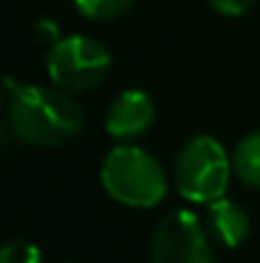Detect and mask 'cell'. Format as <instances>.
<instances>
[{"label":"cell","instance_id":"6da1fadb","mask_svg":"<svg viewBox=\"0 0 260 263\" xmlns=\"http://www.w3.org/2000/svg\"><path fill=\"white\" fill-rule=\"evenodd\" d=\"M8 89V128L28 146L54 148L69 143L85 123L82 105L72 92L46 85H18L10 77Z\"/></svg>","mask_w":260,"mask_h":263},{"label":"cell","instance_id":"7a4b0ae2","mask_svg":"<svg viewBox=\"0 0 260 263\" xmlns=\"http://www.w3.org/2000/svg\"><path fill=\"white\" fill-rule=\"evenodd\" d=\"M105 192L125 207H156L166 197L164 166L138 146H117L107 154L102 164Z\"/></svg>","mask_w":260,"mask_h":263},{"label":"cell","instance_id":"3957f363","mask_svg":"<svg viewBox=\"0 0 260 263\" xmlns=\"http://www.w3.org/2000/svg\"><path fill=\"white\" fill-rule=\"evenodd\" d=\"M232 159L212 136L189 138L173 159V181L184 199L207 202L222 199L232 174Z\"/></svg>","mask_w":260,"mask_h":263},{"label":"cell","instance_id":"277c9868","mask_svg":"<svg viewBox=\"0 0 260 263\" xmlns=\"http://www.w3.org/2000/svg\"><path fill=\"white\" fill-rule=\"evenodd\" d=\"M46 72L56 87L67 92L94 89L110 72V51L92 36L72 33L51 44Z\"/></svg>","mask_w":260,"mask_h":263},{"label":"cell","instance_id":"5b68a950","mask_svg":"<svg viewBox=\"0 0 260 263\" xmlns=\"http://www.w3.org/2000/svg\"><path fill=\"white\" fill-rule=\"evenodd\" d=\"M151 263H214L209 233L194 212L173 210L156 225Z\"/></svg>","mask_w":260,"mask_h":263},{"label":"cell","instance_id":"8992f818","mask_svg":"<svg viewBox=\"0 0 260 263\" xmlns=\"http://www.w3.org/2000/svg\"><path fill=\"white\" fill-rule=\"evenodd\" d=\"M153 118H156L153 100L143 89H125L110 105L105 128L117 141H133L153 125Z\"/></svg>","mask_w":260,"mask_h":263},{"label":"cell","instance_id":"52a82bcc","mask_svg":"<svg viewBox=\"0 0 260 263\" xmlns=\"http://www.w3.org/2000/svg\"><path fill=\"white\" fill-rule=\"evenodd\" d=\"M248 215L232 199H214L207 212V233L225 248H237L248 238Z\"/></svg>","mask_w":260,"mask_h":263},{"label":"cell","instance_id":"ba28073f","mask_svg":"<svg viewBox=\"0 0 260 263\" xmlns=\"http://www.w3.org/2000/svg\"><path fill=\"white\" fill-rule=\"evenodd\" d=\"M232 169H235V176H237L245 186L260 189V130L245 136V138L235 146Z\"/></svg>","mask_w":260,"mask_h":263},{"label":"cell","instance_id":"9c48e42d","mask_svg":"<svg viewBox=\"0 0 260 263\" xmlns=\"http://www.w3.org/2000/svg\"><path fill=\"white\" fill-rule=\"evenodd\" d=\"M74 5L89 21H115L130 10L133 0H74Z\"/></svg>","mask_w":260,"mask_h":263},{"label":"cell","instance_id":"30bf717a","mask_svg":"<svg viewBox=\"0 0 260 263\" xmlns=\"http://www.w3.org/2000/svg\"><path fill=\"white\" fill-rule=\"evenodd\" d=\"M0 263H44V256L31 240H8L0 251Z\"/></svg>","mask_w":260,"mask_h":263},{"label":"cell","instance_id":"8fae6325","mask_svg":"<svg viewBox=\"0 0 260 263\" xmlns=\"http://www.w3.org/2000/svg\"><path fill=\"white\" fill-rule=\"evenodd\" d=\"M212 5V10H217L219 15H230V18H237L243 13H248L253 8L255 0H207Z\"/></svg>","mask_w":260,"mask_h":263},{"label":"cell","instance_id":"7c38bea8","mask_svg":"<svg viewBox=\"0 0 260 263\" xmlns=\"http://www.w3.org/2000/svg\"><path fill=\"white\" fill-rule=\"evenodd\" d=\"M36 31L41 33L38 39H46V41H51V44L59 41V39H56V36H59V33H56V26H54L51 21H41V23H36Z\"/></svg>","mask_w":260,"mask_h":263}]
</instances>
